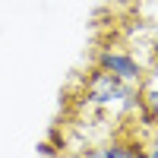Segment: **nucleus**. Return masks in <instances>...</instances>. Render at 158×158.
<instances>
[{
  "label": "nucleus",
  "mask_w": 158,
  "mask_h": 158,
  "mask_svg": "<svg viewBox=\"0 0 158 158\" xmlns=\"http://www.w3.org/2000/svg\"><path fill=\"white\" fill-rule=\"evenodd\" d=\"M85 101L95 108H133L139 104V89L133 92V85H123L104 70H95L85 82Z\"/></svg>",
  "instance_id": "1"
},
{
  "label": "nucleus",
  "mask_w": 158,
  "mask_h": 158,
  "mask_svg": "<svg viewBox=\"0 0 158 158\" xmlns=\"http://www.w3.org/2000/svg\"><path fill=\"white\" fill-rule=\"evenodd\" d=\"M85 158H142V149L130 146V142H108V146L89 152Z\"/></svg>",
  "instance_id": "3"
},
{
  "label": "nucleus",
  "mask_w": 158,
  "mask_h": 158,
  "mask_svg": "<svg viewBox=\"0 0 158 158\" xmlns=\"http://www.w3.org/2000/svg\"><path fill=\"white\" fill-rule=\"evenodd\" d=\"M98 70H104L108 76H114L117 82H123V85H133L139 89L142 82V63L136 54H130V51L123 48H101L98 51Z\"/></svg>",
  "instance_id": "2"
}]
</instances>
